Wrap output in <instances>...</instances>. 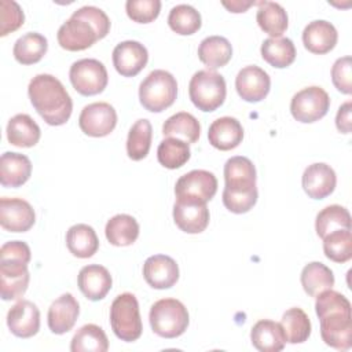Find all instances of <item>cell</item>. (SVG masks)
<instances>
[{
  "mask_svg": "<svg viewBox=\"0 0 352 352\" xmlns=\"http://www.w3.org/2000/svg\"><path fill=\"white\" fill-rule=\"evenodd\" d=\"M315 311L320 320V336L326 345L348 351L352 346V315L349 300L331 289L316 296Z\"/></svg>",
  "mask_w": 352,
  "mask_h": 352,
  "instance_id": "6da1fadb",
  "label": "cell"
},
{
  "mask_svg": "<svg viewBox=\"0 0 352 352\" xmlns=\"http://www.w3.org/2000/svg\"><path fill=\"white\" fill-rule=\"evenodd\" d=\"M109 32L110 19L107 14L95 6H84L60 25L56 38L63 50L82 51L106 37Z\"/></svg>",
  "mask_w": 352,
  "mask_h": 352,
  "instance_id": "7a4b0ae2",
  "label": "cell"
},
{
  "mask_svg": "<svg viewBox=\"0 0 352 352\" xmlns=\"http://www.w3.org/2000/svg\"><path fill=\"white\" fill-rule=\"evenodd\" d=\"M30 103L40 117L52 126L63 125L73 111V100L63 84L52 74L34 76L28 87Z\"/></svg>",
  "mask_w": 352,
  "mask_h": 352,
  "instance_id": "3957f363",
  "label": "cell"
},
{
  "mask_svg": "<svg viewBox=\"0 0 352 352\" xmlns=\"http://www.w3.org/2000/svg\"><path fill=\"white\" fill-rule=\"evenodd\" d=\"M176 96V78L169 72L162 69L148 73L139 85L140 104L151 113H161L170 107L175 103Z\"/></svg>",
  "mask_w": 352,
  "mask_h": 352,
  "instance_id": "277c9868",
  "label": "cell"
},
{
  "mask_svg": "<svg viewBox=\"0 0 352 352\" xmlns=\"http://www.w3.org/2000/svg\"><path fill=\"white\" fill-rule=\"evenodd\" d=\"M151 330L162 338L180 337L188 327L190 316L184 304L176 298H161L151 305Z\"/></svg>",
  "mask_w": 352,
  "mask_h": 352,
  "instance_id": "5b68a950",
  "label": "cell"
},
{
  "mask_svg": "<svg viewBox=\"0 0 352 352\" xmlns=\"http://www.w3.org/2000/svg\"><path fill=\"white\" fill-rule=\"evenodd\" d=\"M188 95L201 111H214L226 99L227 85L221 74L214 70H198L190 80Z\"/></svg>",
  "mask_w": 352,
  "mask_h": 352,
  "instance_id": "8992f818",
  "label": "cell"
},
{
  "mask_svg": "<svg viewBox=\"0 0 352 352\" xmlns=\"http://www.w3.org/2000/svg\"><path fill=\"white\" fill-rule=\"evenodd\" d=\"M110 326L121 341H136L143 331L139 302L135 294H118L110 307Z\"/></svg>",
  "mask_w": 352,
  "mask_h": 352,
  "instance_id": "52a82bcc",
  "label": "cell"
},
{
  "mask_svg": "<svg viewBox=\"0 0 352 352\" xmlns=\"http://www.w3.org/2000/svg\"><path fill=\"white\" fill-rule=\"evenodd\" d=\"M69 78L73 88L84 96H92L103 92L109 82L104 65L94 58L76 60L70 66Z\"/></svg>",
  "mask_w": 352,
  "mask_h": 352,
  "instance_id": "ba28073f",
  "label": "cell"
},
{
  "mask_svg": "<svg viewBox=\"0 0 352 352\" xmlns=\"http://www.w3.org/2000/svg\"><path fill=\"white\" fill-rule=\"evenodd\" d=\"M330 109L329 94L318 85L307 87L293 95L290 113L298 122L311 124L323 118Z\"/></svg>",
  "mask_w": 352,
  "mask_h": 352,
  "instance_id": "9c48e42d",
  "label": "cell"
},
{
  "mask_svg": "<svg viewBox=\"0 0 352 352\" xmlns=\"http://www.w3.org/2000/svg\"><path fill=\"white\" fill-rule=\"evenodd\" d=\"M80 129L92 138L107 136L117 125V111L107 102L87 104L78 117Z\"/></svg>",
  "mask_w": 352,
  "mask_h": 352,
  "instance_id": "30bf717a",
  "label": "cell"
},
{
  "mask_svg": "<svg viewBox=\"0 0 352 352\" xmlns=\"http://www.w3.org/2000/svg\"><path fill=\"white\" fill-rule=\"evenodd\" d=\"M217 191L216 176L205 169H194L179 177L175 186L176 198L210 201Z\"/></svg>",
  "mask_w": 352,
  "mask_h": 352,
  "instance_id": "8fae6325",
  "label": "cell"
},
{
  "mask_svg": "<svg viewBox=\"0 0 352 352\" xmlns=\"http://www.w3.org/2000/svg\"><path fill=\"white\" fill-rule=\"evenodd\" d=\"M209 209L206 202L176 198L173 205V220L175 224L187 234H199L205 231L209 224Z\"/></svg>",
  "mask_w": 352,
  "mask_h": 352,
  "instance_id": "7c38bea8",
  "label": "cell"
},
{
  "mask_svg": "<svg viewBox=\"0 0 352 352\" xmlns=\"http://www.w3.org/2000/svg\"><path fill=\"white\" fill-rule=\"evenodd\" d=\"M36 221L32 205L22 198H0V226L11 232H26Z\"/></svg>",
  "mask_w": 352,
  "mask_h": 352,
  "instance_id": "4fadbf2b",
  "label": "cell"
},
{
  "mask_svg": "<svg viewBox=\"0 0 352 352\" xmlns=\"http://www.w3.org/2000/svg\"><path fill=\"white\" fill-rule=\"evenodd\" d=\"M147 48L135 40L118 43L113 50V65L122 77H135L147 65Z\"/></svg>",
  "mask_w": 352,
  "mask_h": 352,
  "instance_id": "5bb4252c",
  "label": "cell"
},
{
  "mask_svg": "<svg viewBox=\"0 0 352 352\" xmlns=\"http://www.w3.org/2000/svg\"><path fill=\"white\" fill-rule=\"evenodd\" d=\"M235 88L243 100L256 103L268 95L271 78L264 69L256 65H249L238 72L235 77Z\"/></svg>",
  "mask_w": 352,
  "mask_h": 352,
  "instance_id": "9a60e30c",
  "label": "cell"
},
{
  "mask_svg": "<svg viewBox=\"0 0 352 352\" xmlns=\"http://www.w3.org/2000/svg\"><path fill=\"white\" fill-rule=\"evenodd\" d=\"M28 263L0 260V294L4 301L18 300L28 290Z\"/></svg>",
  "mask_w": 352,
  "mask_h": 352,
  "instance_id": "2e32d148",
  "label": "cell"
},
{
  "mask_svg": "<svg viewBox=\"0 0 352 352\" xmlns=\"http://www.w3.org/2000/svg\"><path fill=\"white\" fill-rule=\"evenodd\" d=\"M7 326L10 331L19 338H30L40 330V311L29 300H19L7 314Z\"/></svg>",
  "mask_w": 352,
  "mask_h": 352,
  "instance_id": "e0dca14e",
  "label": "cell"
},
{
  "mask_svg": "<svg viewBox=\"0 0 352 352\" xmlns=\"http://www.w3.org/2000/svg\"><path fill=\"white\" fill-rule=\"evenodd\" d=\"M143 276L153 289H169L179 280V265L166 254H154L144 261Z\"/></svg>",
  "mask_w": 352,
  "mask_h": 352,
  "instance_id": "ac0fdd59",
  "label": "cell"
},
{
  "mask_svg": "<svg viewBox=\"0 0 352 352\" xmlns=\"http://www.w3.org/2000/svg\"><path fill=\"white\" fill-rule=\"evenodd\" d=\"M305 194L312 199H323L329 197L337 184L334 169L324 162H315L305 168L301 177Z\"/></svg>",
  "mask_w": 352,
  "mask_h": 352,
  "instance_id": "d6986e66",
  "label": "cell"
},
{
  "mask_svg": "<svg viewBox=\"0 0 352 352\" xmlns=\"http://www.w3.org/2000/svg\"><path fill=\"white\" fill-rule=\"evenodd\" d=\"M77 285L88 300L99 301L103 300L110 292L113 279L106 267L99 264H89L80 270Z\"/></svg>",
  "mask_w": 352,
  "mask_h": 352,
  "instance_id": "ffe728a7",
  "label": "cell"
},
{
  "mask_svg": "<svg viewBox=\"0 0 352 352\" xmlns=\"http://www.w3.org/2000/svg\"><path fill=\"white\" fill-rule=\"evenodd\" d=\"M80 315V305L70 293L59 296L48 308L47 322L54 334H65L73 329Z\"/></svg>",
  "mask_w": 352,
  "mask_h": 352,
  "instance_id": "44dd1931",
  "label": "cell"
},
{
  "mask_svg": "<svg viewBox=\"0 0 352 352\" xmlns=\"http://www.w3.org/2000/svg\"><path fill=\"white\" fill-rule=\"evenodd\" d=\"M338 40L337 29L333 23L324 19H318L309 22L302 30L304 47L316 55H323L330 52Z\"/></svg>",
  "mask_w": 352,
  "mask_h": 352,
  "instance_id": "7402d4cb",
  "label": "cell"
},
{
  "mask_svg": "<svg viewBox=\"0 0 352 352\" xmlns=\"http://www.w3.org/2000/svg\"><path fill=\"white\" fill-rule=\"evenodd\" d=\"M209 143L221 151L238 147L243 139V128L234 117H220L214 120L208 129Z\"/></svg>",
  "mask_w": 352,
  "mask_h": 352,
  "instance_id": "603a6c76",
  "label": "cell"
},
{
  "mask_svg": "<svg viewBox=\"0 0 352 352\" xmlns=\"http://www.w3.org/2000/svg\"><path fill=\"white\" fill-rule=\"evenodd\" d=\"M32 175L30 160L19 153L6 151L0 158V183L3 187H21Z\"/></svg>",
  "mask_w": 352,
  "mask_h": 352,
  "instance_id": "cb8c5ba5",
  "label": "cell"
},
{
  "mask_svg": "<svg viewBox=\"0 0 352 352\" xmlns=\"http://www.w3.org/2000/svg\"><path fill=\"white\" fill-rule=\"evenodd\" d=\"M250 340L253 346L260 352H279L286 344L280 323L270 319H261L252 327Z\"/></svg>",
  "mask_w": 352,
  "mask_h": 352,
  "instance_id": "d4e9b609",
  "label": "cell"
},
{
  "mask_svg": "<svg viewBox=\"0 0 352 352\" xmlns=\"http://www.w3.org/2000/svg\"><path fill=\"white\" fill-rule=\"evenodd\" d=\"M256 168L253 162L242 155H235L224 164L226 188L249 190L256 187Z\"/></svg>",
  "mask_w": 352,
  "mask_h": 352,
  "instance_id": "484cf974",
  "label": "cell"
},
{
  "mask_svg": "<svg viewBox=\"0 0 352 352\" xmlns=\"http://www.w3.org/2000/svg\"><path fill=\"white\" fill-rule=\"evenodd\" d=\"M7 140L15 147H33L38 143L41 131L29 114H16L7 124Z\"/></svg>",
  "mask_w": 352,
  "mask_h": 352,
  "instance_id": "4316f807",
  "label": "cell"
},
{
  "mask_svg": "<svg viewBox=\"0 0 352 352\" xmlns=\"http://www.w3.org/2000/svg\"><path fill=\"white\" fill-rule=\"evenodd\" d=\"M66 246L78 258L92 257L99 249V239L95 230L88 224H74L66 232Z\"/></svg>",
  "mask_w": 352,
  "mask_h": 352,
  "instance_id": "83f0119b",
  "label": "cell"
},
{
  "mask_svg": "<svg viewBox=\"0 0 352 352\" xmlns=\"http://www.w3.org/2000/svg\"><path fill=\"white\" fill-rule=\"evenodd\" d=\"M231 56V43L223 36L205 37L198 47V58L209 70L226 66Z\"/></svg>",
  "mask_w": 352,
  "mask_h": 352,
  "instance_id": "f1b7e54d",
  "label": "cell"
},
{
  "mask_svg": "<svg viewBox=\"0 0 352 352\" xmlns=\"http://www.w3.org/2000/svg\"><path fill=\"white\" fill-rule=\"evenodd\" d=\"M256 21L260 29L271 37H280L289 25V18L285 8L275 1H260Z\"/></svg>",
  "mask_w": 352,
  "mask_h": 352,
  "instance_id": "f546056e",
  "label": "cell"
},
{
  "mask_svg": "<svg viewBox=\"0 0 352 352\" xmlns=\"http://www.w3.org/2000/svg\"><path fill=\"white\" fill-rule=\"evenodd\" d=\"M165 138H176L186 143H195L201 135L199 121L187 111H179L170 116L162 125Z\"/></svg>",
  "mask_w": 352,
  "mask_h": 352,
  "instance_id": "4dcf8cb0",
  "label": "cell"
},
{
  "mask_svg": "<svg viewBox=\"0 0 352 352\" xmlns=\"http://www.w3.org/2000/svg\"><path fill=\"white\" fill-rule=\"evenodd\" d=\"M104 234L114 246H131L139 236V223L131 214L120 213L106 223Z\"/></svg>",
  "mask_w": 352,
  "mask_h": 352,
  "instance_id": "1f68e13d",
  "label": "cell"
},
{
  "mask_svg": "<svg viewBox=\"0 0 352 352\" xmlns=\"http://www.w3.org/2000/svg\"><path fill=\"white\" fill-rule=\"evenodd\" d=\"M263 59L276 69L290 66L296 59V47L287 37L265 38L260 48Z\"/></svg>",
  "mask_w": 352,
  "mask_h": 352,
  "instance_id": "d6a6232c",
  "label": "cell"
},
{
  "mask_svg": "<svg viewBox=\"0 0 352 352\" xmlns=\"http://www.w3.org/2000/svg\"><path fill=\"white\" fill-rule=\"evenodd\" d=\"M47 38L37 32H29L15 41L12 55L15 60L22 65H33L43 59V56L47 54Z\"/></svg>",
  "mask_w": 352,
  "mask_h": 352,
  "instance_id": "836d02e7",
  "label": "cell"
},
{
  "mask_svg": "<svg viewBox=\"0 0 352 352\" xmlns=\"http://www.w3.org/2000/svg\"><path fill=\"white\" fill-rule=\"evenodd\" d=\"M300 280L304 292L311 297H316L323 290L331 289L334 286L333 271L319 261L307 264L301 271Z\"/></svg>",
  "mask_w": 352,
  "mask_h": 352,
  "instance_id": "e575fe53",
  "label": "cell"
},
{
  "mask_svg": "<svg viewBox=\"0 0 352 352\" xmlns=\"http://www.w3.org/2000/svg\"><path fill=\"white\" fill-rule=\"evenodd\" d=\"M109 340L103 329L98 324H84L77 330L70 342L72 352H106Z\"/></svg>",
  "mask_w": 352,
  "mask_h": 352,
  "instance_id": "d590c367",
  "label": "cell"
},
{
  "mask_svg": "<svg viewBox=\"0 0 352 352\" xmlns=\"http://www.w3.org/2000/svg\"><path fill=\"white\" fill-rule=\"evenodd\" d=\"M153 139V128L148 120H138L129 129L126 138V154L132 161H140L147 157Z\"/></svg>",
  "mask_w": 352,
  "mask_h": 352,
  "instance_id": "8d00e7d4",
  "label": "cell"
},
{
  "mask_svg": "<svg viewBox=\"0 0 352 352\" xmlns=\"http://www.w3.org/2000/svg\"><path fill=\"white\" fill-rule=\"evenodd\" d=\"M286 341L290 344H301L311 336V320L305 311L298 307L289 308L280 320Z\"/></svg>",
  "mask_w": 352,
  "mask_h": 352,
  "instance_id": "74e56055",
  "label": "cell"
},
{
  "mask_svg": "<svg viewBox=\"0 0 352 352\" xmlns=\"http://www.w3.org/2000/svg\"><path fill=\"white\" fill-rule=\"evenodd\" d=\"M315 230L322 239L336 230H351V214L348 209L341 205H329L323 208L316 214Z\"/></svg>",
  "mask_w": 352,
  "mask_h": 352,
  "instance_id": "f35d334b",
  "label": "cell"
},
{
  "mask_svg": "<svg viewBox=\"0 0 352 352\" xmlns=\"http://www.w3.org/2000/svg\"><path fill=\"white\" fill-rule=\"evenodd\" d=\"M191 157V150L188 143L176 139V138H165L157 148V160L158 162L168 169L182 168Z\"/></svg>",
  "mask_w": 352,
  "mask_h": 352,
  "instance_id": "ab89813d",
  "label": "cell"
},
{
  "mask_svg": "<svg viewBox=\"0 0 352 352\" xmlns=\"http://www.w3.org/2000/svg\"><path fill=\"white\" fill-rule=\"evenodd\" d=\"M168 25L175 33L180 36H190L201 29L202 19L201 14L192 6L177 4L169 11Z\"/></svg>",
  "mask_w": 352,
  "mask_h": 352,
  "instance_id": "60d3db41",
  "label": "cell"
},
{
  "mask_svg": "<svg viewBox=\"0 0 352 352\" xmlns=\"http://www.w3.org/2000/svg\"><path fill=\"white\" fill-rule=\"evenodd\" d=\"M324 256L334 263H346L352 258L351 230H336L323 238Z\"/></svg>",
  "mask_w": 352,
  "mask_h": 352,
  "instance_id": "b9f144b4",
  "label": "cell"
},
{
  "mask_svg": "<svg viewBox=\"0 0 352 352\" xmlns=\"http://www.w3.org/2000/svg\"><path fill=\"white\" fill-rule=\"evenodd\" d=\"M257 187L250 190H232L226 188L223 190V204L224 206L236 214H242L249 212L257 202Z\"/></svg>",
  "mask_w": 352,
  "mask_h": 352,
  "instance_id": "7bdbcfd3",
  "label": "cell"
},
{
  "mask_svg": "<svg viewBox=\"0 0 352 352\" xmlns=\"http://www.w3.org/2000/svg\"><path fill=\"white\" fill-rule=\"evenodd\" d=\"M126 15L138 23H150L160 15V0H128L125 3Z\"/></svg>",
  "mask_w": 352,
  "mask_h": 352,
  "instance_id": "ee69618b",
  "label": "cell"
},
{
  "mask_svg": "<svg viewBox=\"0 0 352 352\" xmlns=\"http://www.w3.org/2000/svg\"><path fill=\"white\" fill-rule=\"evenodd\" d=\"M25 21L21 6L14 0L0 1V36L4 37L8 33L18 30Z\"/></svg>",
  "mask_w": 352,
  "mask_h": 352,
  "instance_id": "f6af8a7d",
  "label": "cell"
},
{
  "mask_svg": "<svg viewBox=\"0 0 352 352\" xmlns=\"http://www.w3.org/2000/svg\"><path fill=\"white\" fill-rule=\"evenodd\" d=\"M331 81L334 87L345 95L352 92V58L349 55L338 58L331 67Z\"/></svg>",
  "mask_w": 352,
  "mask_h": 352,
  "instance_id": "bcb514c9",
  "label": "cell"
},
{
  "mask_svg": "<svg viewBox=\"0 0 352 352\" xmlns=\"http://www.w3.org/2000/svg\"><path fill=\"white\" fill-rule=\"evenodd\" d=\"M32 258L30 248L26 242L22 241H10L6 242L0 249V260H12L28 263Z\"/></svg>",
  "mask_w": 352,
  "mask_h": 352,
  "instance_id": "7dc6e473",
  "label": "cell"
},
{
  "mask_svg": "<svg viewBox=\"0 0 352 352\" xmlns=\"http://www.w3.org/2000/svg\"><path fill=\"white\" fill-rule=\"evenodd\" d=\"M351 114H352V102L348 100L342 103L336 116V126L341 133H351Z\"/></svg>",
  "mask_w": 352,
  "mask_h": 352,
  "instance_id": "c3c4849f",
  "label": "cell"
},
{
  "mask_svg": "<svg viewBox=\"0 0 352 352\" xmlns=\"http://www.w3.org/2000/svg\"><path fill=\"white\" fill-rule=\"evenodd\" d=\"M256 4L254 1H223V6L230 11V12H245L249 7Z\"/></svg>",
  "mask_w": 352,
  "mask_h": 352,
  "instance_id": "681fc988",
  "label": "cell"
}]
</instances>
